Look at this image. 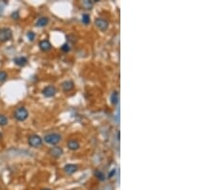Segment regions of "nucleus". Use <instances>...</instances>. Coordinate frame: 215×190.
<instances>
[{"instance_id":"obj_12","label":"nucleus","mask_w":215,"mask_h":190,"mask_svg":"<svg viewBox=\"0 0 215 190\" xmlns=\"http://www.w3.org/2000/svg\"><path fill=\"white\" fill-rule=\"evenodd\" d=\"M14 63L16 65H18V66H25L28 64V59L26 57H23V56L16 57L14 59Z\"/></svg>"},{"instance_id":"obj_14","label":"nucleus","mask_w":215,"mask_h":190,"mask_svg":"<svg viewBox=\"0 0 215 190\" xmlns=\"http://www.w3.org/2000/svg\"><path fill=\"white\" fill-rule=\"evenodd\" d=\"M95 177L98 179L99 180H101V182H103V180H105V175L103 172H101V170H96L95 173H94Z\"/></svg>"},{"instance_id":"obj_2","label":"nucleus","mask_w":215,"mask_h":190,"mask_svg":"<svg viewBox=\"0 0 215 190\" xmlns=\"http://www.w3.org/2000/svg\"><path fill=\"white\" fill-rule=\"evenodd\" d=\"M61 135L60 133H48L44 136L43 140L50 145H57L58 143H60L61 141Z\"/></svg>"},{"instance_id":"obj_1","label":"nucleus","mask_w":215,"mask_h":190,"mask_svg":"<svg viewBox=\"0 0 215 190\" xmlns=\"http://www.w3.org/2000/svg\"><path fill=\"white\" fill-rule=\"evenodd\" d=\"M29 116V113H28L27 108L24 107H19L16 108L15 111H14V119H16L19 122H22V121H25Z\"/></svg>"},{"instance_id":"obj_4","label":"nucleus","mask_w":215,"mask_h":190,"mask_svg":"<svg viewBox=\"0 0 215 190\" xmlns=\"http://www.w3.org/2000/svg\"><path fill=\"white\" fill-rule=\"evenodd\" d=\"M28 143H29V145L31 146V147L37 148V147H40V146L42 145L43 139L37 135H32L29 136V138H28Z\"/></svg>"},{"instance_id":"obj_19","label":"nucleus","mask_w":215,"mask_h":190,"mask_svg":"<svg viewBox=\"0 0 215 190\" xmlns=\"http://www.w3.org/2000/svg\"><path fill=\"white\" fill-rule=\"evenodd\" d=\"M8 78V74L5 72V71H0V83H3L7 80Z\"/></svg>"},{"instance_id":"obj_20","label":"nucleus","mask_w":215,"mask_h":190,"mask_svg":"<svg viewBox=\"0 0 215 190\" xmlns=\"http://www.w3.org/2000/svg\"><path fill=\"white\" fill-rule=\"evenodd\" d=\"M60 49H61V51H62V52L68 53V52H69V51L71 50V47H70V45L68 44V43H64V44L60 47Z\"/></svg>"},{"instance_id":"obj_25","label":"nucleus","mask_w":215,"mask_h":190,"mask_svg":"<svg viewBox=\"0 0 215 190\" xmlns=\"http://www.w3.org/2000/svg\"><path fill=\"white\" fill-rule=\"evenodd\" d=\"M2 137V135H1V133H0V138H1Z\"/></svg>"},{"instance_id":"obj_10","label":"nucleus","mask_w":215,"mask_h":190,"mask_svg":"<svg viewBox=\"0 0 215 190\" xmlns=\"http://www.w3.org/2000/svg\"><path fill=\"white\" fill-rule=\"evenodd\" d=\"M61 88H62V90L65 92L71 91V90L74 88V82L70 80L64 81V82L61 84Z\"/></svg>"},{"instance_id":"obj_13","label":"nucleus","mask_w":215,"mask_h":190,"mask_svg":"<svg viewBox=\"0 0 215 190\" xmlns=\"http://www.w3.org/2000/svg\"><path fill=\"white\" fill-rule=\"evenodd\" d=\"M49 23V18L47 17H40L36 20V27H45Z\"/></svg>"},{"instance_id":"obj_3","label":"nucleus","mask_w":215,"mask_h":190,"mask_svg":"<svg viewBox=\"0 0 215 190\" xmlns=\"http://www.w3.org/2000/svg\"><path fill=\"white\" fill-rule=\"evenodd\" d=\"M12 37V32L10 28H0V42H6L10 40Z\"/></svg>"},{"instance_id":"obj_6","label":"nucleus","mask_w":215,"mask_h":190,"mask_svg":"<svg viewBox=\"0 0 215 190\" xmlns=\"http://www.w3.org/2000/svg\"><path fill=\"white\" fill-rule=\"evenodd\" d=\"M95 24H96V26L98 27L99 30L102 31V32L106 31V30H107V28H108V25H109V24H108V21H107V20H105V19H103V18H96Z\"/></svg>"},{"instance_id":"obj_15","label":"nucleus","mask_w":215,"mask_h":190,"mask_svg":"<svg viewBox=\"0 0 215 190\" xmlns=\"http://www.w3.org/2000/svg\"><path fill=\"white\" fill-rule=\"evenodd\" d=\"M111 103L113 105H117L119 103V92L114 91L111 95Z\"/></svg>"},{"instance_id":"obj_24","label":"nucleus","mask_w":215,"mask_h":190,"mask_svg":"<svg viewBox=\"0 0 215 190\" xmlns=\"http://www.w3.org/2000/svg\"><path fill=\"white\" fill-rule=\"evenodd\" d=\"M43 190H52V189H50V188H45V189H43Z\"/></svg>"},{"instance_id":"obj_16","label":"nucleus","mask_w":215,"mask_h":190,"mask_svg":"<svg viewBox=\"0 0 215 190\" xmlns=\"http://www.w3.org/2000/svg\"><path fill=\"white\" fill-rule=\"evenodd\" d=\"M94 2L96 1H91V0H84V1L82 2V5L83 7L85 9H91L93 7V4H94Z\"/></svg>"},{"instance_id":"obj_11","label":"nucleus","mask_w":215,"mask_h":190,"mask_svg":"<svg viewBox=\"0 0 215 190\" xmlns=\"http://www.w3.org/2000/svg\"><path fill=\"white\" fill-rule=\"evenodd\" d=\"M67 146H68V148H69L70 150L76 151V150H77V149L80 147V144H79V142L77 141V140H76V139H71V140H69V141L67 142Z\"/></svg>"},{"instance_id":"obj_9","label":"nucleus","mask_w":215,"mask_h":190,"mask_svg":"<svg viewBox=\"0 0 215 190\" xmlns=\"http://www.w3.org/2000/svg\"><path fill=\"white\" fill-rule=\"evenodd\" d=\"M38 45H39L40 50L43 51V52H47L52 48L51 42H50L48 39H43V40H41V41H39Z\"/></svg>"},{"instance_id":"obj_7","label":"nucleus","mask_w":215,"mask_h":190,"mask_svg":"<svg viewBox=\"0 0 215 190\" xmlns=\"http://www.w3.org/2000/svg\"><path fill=\"white\" fill-rule=\"evenodd\" d=\"M49 155H51L53 158H60L63 155V149L60 146H55V147H52L49 150Z\"/></svg>"},{"instance_id":"obj_8","label":"nucleus","mask_w":215,"mask_h":190,"mask_svg":"<svg viewBox=\"0 0 215 190\" xmlns=\"http://www.w3.org/2000/svg\"><path fill=\"white\" fill-rule=\"evenodd\" d=\"M77 169H79L77 165V164H73V163L66 164V165H64V167H63L64 172L66 174H68V175H73L74 173L77 172Z\"/></svg>"},{"instance_id":"obj_21","label":"nucleus","mask_w":215,"mask_h":190,"mask_svg":"<svg viewBox=\"0 0 215 190\" xmlns=\"http://www.w3.org/2000/svg\"><path fill=\"white\" fill-rule=\"evenodd\" d=\"M27 38L29 40H31V41H34L36 39V34L33 32V31H30V32L27 33Z\"/></svg>"},{"instance_id":"obj_22","label":"nucleus","mask_w":215,"mask_h":190,"mask_svg":"<svg viewBox=\"0 0 215 190\" xmlns=\"http://www.w3.org/2000/svg\"><path fill=\"white\" fill-rule=\"evenodd\" d=\"M12 17L14 19H18L19 18V15H18V12H14V13L12 14Z\"/></svg>"},{"instance_id":"obj_18","label":"nucleus","mask_w":215,"mask_h":190,"mask_svg":"<svg viewBox=\"0 0 215 190\" xmlns=\"http://www.w3.org/2000/svg\"><path fill=\"white\" fill-rule=\"evenodd\" d=\"M81 20H82L83 24H85V25L89 24L90 23V15L88 14H83L82 17H81Z\"/></svg>"},{"instance_id":"obj_23","label":"nucleus","mask_w":215,"mask_h":190,"mask_svg":"<svg viewBox=\"0 0 215 190\" xmlns=\"http://www.w3.org/2000/svg\"><path fill=\"white\" fill-rule=\"evenodd\" d=\"M115 174H116V169H112V170L110 171V173H109L108 178H112L113 176H115Z\"/></svg>"},{"instance_id":"obj_5","label":"nucleus","mask_w":215,"mask_h":190,"mask_svg":"<svg viewBox=\"0 0 215 190\" xmlns=\"http://www.w3.org/2000/svg\"><path fill=\"white\" fill-rule=\"evenodd\" d=\"M55 93H57V88L54 86H48L42 90V94L47 98H51L53 96H55Z\"/></svg>"},{"instance_id":"obj_17","label":"nucleus","mask_w":215,"mask_h":190,"mask_svg":"<svg viewBox=\"0 0 215 190\" xmlns=\"http://www.w3.org/2000/svg\"><path fill=\"white\" fill-rule=\"evenodd\" d=\"M8 124V118L4 114H0V126H5Z\"/></svg>"}]
</instances>
